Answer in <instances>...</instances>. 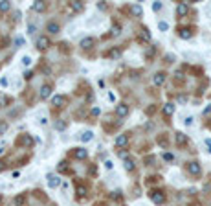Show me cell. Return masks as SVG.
<instances>
[{"label":"cell","mask_w":211,"mask_h":206,"mask_svg":"<svg viewBox=\"0 0 211 206\" xmlns=\"http://www.w3.org/2000/svg\"><path fill=\"white\" fill-rule=\"evenodd\" d=\"M50 46H51V42H50L48 37L40 35V37L37 39V48H39V50H46V48H50Z\"/></svg>","instance_id":"cell-1"},{"label":"cell","mask_w":211,"mask_h":206,"mask_svg":"<svg viewBox=\"0 0 211 206\" xmlns=\"http://www.w3.org/2000/svg\"><path fill=\"white\" fill-rule=\"evenodd\" d=\"M127 114H129V105L119 103L118 107H116V116H118V118H125Z\"/></svg>","instance_id":"cell-2"},{"label":"cell","mask_w":211,"mask_h":206,"mask_svg":"<svg viewBox=\"0 0 211 206\" xmlns=\"http://www.w3.org/2000/svg\"><path fill=\"white\" fill-rule=\"evenodd\" d=\"M151 199H152V202H156V204H163V202H165V195H163L162 191H151Z\"/></svg>","instance_id":"cell-3"},{"label":"cell","mask_w":211,"mask_h":206,"mask_svg":"<svg viewBox=\"0 0 211 206\" xmlns=\"http://www.w3.org/2000/svg\"><path fill=\"white\" fill-rule=\"evenodd\" d=\"M187 171L191 173V175H200V171H202V168H200L198 162H189L187 164Z\"/></svg>","instance_id":"cell-4"},{"label":"cell","mask_w":211,"mask_h":206,"mask_svg":"<svg viewBox=\"0 0 211 206\" xmlns=\"http://www.w3.org/2000/svg\"><path fill=\"white\" fill-rule=\"evenodd\" d=\"M94 44H96V39H94V37H84V39L81 41V48H83V50H90Z\"/></svg>","instance_id":"cell-5"},{"label":"cell","mask_w":211,"mask_h":206,"mask_svg":"<svg viewBox=\"0 0 211 206\" xmlns=\"http://www.w3.org/2000/svg\"><path fill=\"white\" fill-rule=\"evenodd\" d=\"M187 11H189V6H187V2H180L176 6V15L178 17H184V15H187Z\"/></svg>","instance_id":"cell-6"},{"label":"cell","mask_w":211,"mask_h":206,"mask_svg":"<svg viewBox=\"0 0 211 206\" xmlns=\"http://www.w3.org/2000/svg\"><path fill=\"white\" fill-rule=\"evenodd\" d=\"M51 103H53L55 107H64V105H66V97L61 96V94H57V96L51 97Z\"/></svg>","instance_id":"cell-7"},{"label":"cell","mask_w":211,"mask_h":206,"mask_svg":"<svg viewBox=\"0 0 211 206\" xmlns=\"http://www.w3.org/2000/svg\"><path fill=\"white\" fill-rule=\"evenodd\" d=\"M70 9H72L73 13H79V11H83V9H84V4L79 2V0H73V2H70Z\"/></svg>","instance_id":"cell-8"},{"label":"cell","mask_w":211,"mask_h":206,"mask_svg":"<svg viewBox=\"0 0 211 206\" xmlns=\"http://www.w3.org/2000/svg\"><path fill=\"white\" fill-rule=\"evenodd\" d=\"M178 35H180V39H191L193 31H191V28H180L178 30Z\"/></svg>","instance_id":"cell-9"},{"label":"cell","mask_w":211,"mask_h":206,"mask_svg":"<svg viewBox=\"0 0 211 206\" xmlns=\"http://www.w3.org/2000/svg\"><path fill=\"white\" fill-rule=\"evenodd\" d=\"M114 144L118 145V147H123V145H127V144H129V136H127V134H119L118 138L114 140Z\"/></svg>","instance_id":"cell-10"},{"label":"cell","mask_w":211,"mask_h":206,"mask_svg":"<svg viewBox=\"0 0 211 206\" xmlns=\"http://www.w3.org/2000/svg\"><path fill=\"white\" fill-rule=\"evenodd\" d=\"M59 184H61V179L57 175H48V186L50 188H57Z\"/></svg>","instance_id":"cell-11"},{"label":"cell","mask_w":211,"mask_h":206,"mask_svg":"<svg viewBox=\"0 0 211 206\" xmlns=\"http://www.w3.org/2000/svg\"><path fill=\"white\" fill-rule=\"evenodd\" d=\"M152 81H154V85H156V86L163 85V81H165V74H163V72H158V74H154Z\"/></svg>","instance_id":"cell-12"},{"label":"cell","mask_w":211,"mask_h":206,"mask_svg":"<svg viewBox=\"0 0 211 206\" xmlns=\"http://www.w3.org/2000/svg\"><path fill=\"white\" fill-rule=\"evenodd\" d=\"M130 13H132L134 17H141V15H143V7L138 6V4H134V6H130Z\"/></svg>","instance_id":"cell-13"},{"label":"cell","mask_w":211,"mask_h":206,"mask_svg":"<svg viewBox=\"0 0 211 206\" xmlns=\"http://www.w3.org/2000/svg\"><path fill=\"white\" fill-rule=\"evenodd\" d=\"M174 140H176V144H178V145H185V144H187V136H185L184 133H176Z\"/></svg>","instance_id":"cell-14"},{"label":"cell","mask_w":211,"mask_h":206,"mask_svg":"<svg viewBox=\"0 0 211 206\" xmlns=\"http://www.w3.org/2000/svg\"><path fill=\"white\" fill-rule=\"evenodd\" d=\"M50 94H51V86L50 85H44L40 89V97H42V100H46V97H50Z\"/></svg>","instance_id":"cell-15"},{"label":"cell","mask_w":211,"mask_h":206,"mask_svg":"<svg viewBox=\"0 0 211 206\" xmlns=\"http://www.w3.org/2000/svg\"><path fill=\"white\" fill-rule=\"evenodd\" d=\"M173 112H174V105H173V103H165V105H163V114H165V116H171Z\"/></svg>","instance_id":"cell-16"},{"label":"cell","mask_w":211,"mask_h":206,"mask_svg":"<svg viewBox=\"0 0 211 206\" xmlns=\"http://www.w3.org/2000/svg\"><path fill=\"white\" fill-rule=\"evenodd\" d=\"M73 155H75V158H79V160H83V158H86V149H83V147H79V149H75V153H73Z\"/></svg>","instance_id":"cell-17"},{"label":"cell","mask_w":211,"mask_h":206,"mask_svg":"<svg viewBox=\"0 0 211 206\" xmlns=\"http://www.w3.org/2000/svg\"><path fill=\"white\" fill-rule=\"evenodd\" d=\"M46 30L50 31V33H59V30H61V28H59L57 22H50V24L46 26Z\"/></svg>","instance_id":"cell-18"},{"label":"cell","mask_w":211,"mask_h":206,"mask_svg":"<svg viewBox=\"0 0 211 206\" xmlns=\"http://www.w3.org/2000/svg\"><path fill=\"white\" fill-rule=\"evenodd\" d=\"M20 142H22L24 145H28V147H31V145H33V138H31L29 134H24L22 138H20Z\"/></svg>","instance_id":"cell-19"},{"label":"cell","mask_w":211,"mask_h":206,"mask_svg":"<svg viewBox=\"0 0 211 206\" xmlns=\"http://www.w3.org/2000/svg\"><path fill=\"white\" fill-rule=\"evenodd\" d=\"M92 136H94V134H92V131H84V133H83L79 138L83 140V142H90V140H92Z\"/></svg>","instance_id":"cell-20"},{"label":"cell","mask_w":211,"mask_h":206,"mask_svg":"<svg viewBox=\"0 0 211 206\" xmlns=\"http://www.w3.org/2000/svg\"><path fill=\"white\" fill-rule=\"evenodd\" d=\"M33 9H35V11H44L46 4L44 2H33Z\"/></svg>","instance_id":"cell-21"},{"label":"cell","mask_w":211,"mask_h":206,"mask_svg":"<svg viewBox=\"0 0 211 206\" xmlns=\"http://www.w3.org/2000/svg\"><path fill=\"white\" fill-rule=\"evenodd\" d=\"M125 169H127V171H132V169H134V160L127 158V160H125Z\"/></svg>","instance_id":"cell-22"},{"label":"cell","mask_w":211,"mask_h":206,"mask_svg":"<svg viewBox=\"0 0 211 206\" xmlns=\"http://www.w3.org/2000/svg\"><path fill=\"white\" fill-rule=\"evenodd\" d=\"M55 129H57V131H64V129H66V122H62V120L55 122Z\"/></svg>","instance_id":"cell-23"},{"label":"cell","mask_w":211,"mask_h":206,"mask_svg":"<svg viewBox=\"0 0 211 206\" xmlns=\"http://www.w3.org/2000/svg\"><path fill=\"white\" fill-rule=\"evenodd\" d=\"M119 55H121V52H119L118 48H116V50H110V52H108V57H112V59H118Z\"/></svg>","instance_id":"cell-24"},{"label":"cell","mask_w":211,"mask_h":206,"mask_svg":"<svg viewBox=\"0 0 211 206\" xmlns=\"http://www.w3.org/2000/svg\"><path fill=\"white\" fill-rule=\"evenodd\" d=\"M140 37H141V41H147V42H149V41H151V33H149V30H143Z\"/></svg>","instance_id":"cell-25"},{"label":"cell","mask_w":211,"mask_h":206,"mask_svg":"<svg viewBox=\"0 0 211 206\" xmlns=\"http://www.w3.org/2000/svg\"><path fill=\"white\" fill-rule=\"evenodd\" d=\"M24 201H26V195H18V197L15 199V204H17V206H22Z\"/></svg>","instance_id":"cell-26"},{"label":"cell","mask_w":211,"mask_h":206,"mask_svg":"<svg viewBox=\"0 0 211 206\" xmlns=\"http://www.w3.org/2000/svg\"><path fill=\"white\" fill-rule=\"evenodd\" d=\"M9 7H11V4L6 2V0H4V2H0V11H7Z\"/></svg>","instance_id":"cell-27"},{"label":"cell","mask_w":211,"mask_h":206,"mask_svg":"<svg viewBox=\"0 0 211 206\" xmlns=\"http://www.w3.org/2000/svg\"><path fill=\"white\" fill-rule=\"evenodd\" d=\"M9 103V97L7 96H2V94H0V107H6Z\"/></svg>","instance_id":"cell-28"},{"label":"cell","mask_w":211,"mask_h":206,"mask_svg":"<svg viewBox=\"0 0 211 206\" xmlns=\"http://www.w3.org/2000/svg\"><path fill=\"white\" fill-rule=\"evenodd\" d=\"M119 30H121V28H119V24H114L110 33H112V35H119Z\"/></svg>","instance_id":"cell-29"},{"label":"cell","mask_w":211,"mask_h":206,"mask_svg":"<svg viewBox=\"0 0 211 206\" xmlns=\"http://www.w3.org/2000/svg\"><path fill=\"white\" fill-rule=\"evenodd\" d=\"M7 131V123L6 122H0V134H4Z\"/></svg>","instance_id":"cell-30"},{"label":"cell","mask_w":211,"mask_h":206,"mask_svg":"<svg viewBox=\"0 0 211 206\" xmlns=\"http://www.w3.org/2000/svg\"><path fill=\"white\" fill-rule=\"evenodd\" d=\"M158 28H160L162 31H165V30L169 28V24H167V22H163V20H160V22H158Z\"/></svg>","instance_id":"cell-31"},{"label":"cell","mask_w":211,"mask_h":206,"mask_svg":"<svg viewBox=\"0 0 211 206\" xmlns=\"http://www.w3.org/2000/svg\"><path fill=\"white\" fill-rule=\"evenodd\" d=\"M84 193H86V188H83V186H77V195H79V197H83Z\"/></svg>","instance_id":"cell-32"},{"label":"cell","mask_w":211,"mask_h":206,"mask_svg":"<svg viewBox=\"0 0 211 206\" xmlns=\"http://www.w3.org/2000/svg\"><path fill=\"white\" fill-rule=\"evenodd\" d=\"M66 168H68V166H66V162L62 160L61 164H59V168H57V169H59V171H66Z\"/></svg>","instance_id":"cell-33"},{"label":"cell","mask_w":211,"mask_h":206,"mask_svg":"<svg viewBox=\"0 0 211 206\" xmlns=\"http://www.w3.org/2000/svg\"><path fill=\"white\" fill-rule=\"evenodd\" d=\"M22 64H24V66H29V64H31V59L26 55V57H22Z\"/></svg>","instance_id":"cell-34"},{"label":"cell","mask_w":211,"mask_h":206,"mask_svg":"<svg viewBox=\"0 0 211 206\" xmlns=\"http://www.w3.org/2000/svg\"><path fill=\"white\" fill-rule=\"evenodd\" d=\"M152 9H154V11H160V9H162V4H160V2H154V4H152Z\"/></svg>","instance_id":"cell-35"},{"label":"cell","mask_w":211,"mask_h":206,"mask_svg":"<svg viewBox=\"0 0 211 206\" xmlns=\"http://www.w3.org/2000/svg\"><path fill=\"white\" fill-rule=\"evenodd\" d=\"M173 158H174V157H173L171 153H165V155H163V160H167V162H171Z\"/></svg>","instance_id":"cell-36"},{"label":"cell","mask_w":211,"mask_h":206,"mask_svg":"<svg viewBox=\"0 0 211 206\" xmlns=\"http://www.w3.org/2000/svg\"><path fill=\"white\" fill-rule=\"evenodd\" d=\"M24 78H26V79H31V78H33V72H26Z\"/></svg>","instance_id":"cell-37"},{"label":"cell","mask_w":211,"mask_h":206,"mask_svg":"<svg viewBox=\"0 0 211 206\" xmlns=\"http://www.w3.org/2000/svg\"><path fill=\"white\" fill-rule=\"evenodd\" d=\"M178 101H180V103H185L187 97H185V96H178Z\"/></svg>","instance_id":"cell-38"},{"label":"cell","mask_w":211,"mask_h":206,"mask_svg":"<svg viewBox=\"0 0 211 206\" xmlns=\"http://www.w3.org/2000/svg\"><path fill=\"white\" fill-rule=\"evenodd\" d=\"M185 125H193V118H185Z\"/></svg>","instance_id":"cell-39"},{"label":"cell","mask_w":211,"mask_h":206,"mask_svg":"<svg viewBox=\"0 0 211 206\" xmlns=\"http://www.w3.org/2000/svg\"><path fill=\"white\" fill-rule=\"evenodd\" d=\"M112 197L114 199H121V195H119V191H116V193H112Z\"/></svg>","instance_id":"cell-40"},{"label":"cell","mask_w":211,"mask_h":206,"mask_svg":"<svg viewBox=\"0 0 211 206\" xmlns=\"http://www.w3.org/2000/svg\"><path fill=\"white\" fill-rule=\"evenodd\" d=\"M105 7H107V4H105V2H101V4H97V9H105Z\"/></svg>","instance_id":"cell-41"},{"label":"cell","mask_w":211,"mask_h":206,"mask_svg":"<svg viewBox=\"0 0 211 206\" xmlns=\"http://www.w3.org/2000/svg\"><path fill=\"white\" fill-rule=\"evenodd\" d=\"M105 166H107V169H112V162L108 160V162H105Z\"/></svg>","instance_id":"cell-42"},{"label":"cell","mask_w":211,"mask_h":206,"mask_svg":"<svg viewBox=\"0 0 211 206\" xmlns=\"http://www.w3.org/2000/svg\"><path fill=\"white\" fill-rule=\"evenodd\" d=\"M99 114V109H92V116H97Z\"/></svg>","instance_id":"cell-43"},{"label":"cell","mask_w":211,"mask_h":206,"mask_svg":"<svg viewBox=\"0 0 211 206\" xmlns=\"http://www.w3.org/2000/svg\"><path fill=\"white\" fill-rule=\"evenodd\" d=\"M4 168H6V162H4V160H0V171H2Z\"/></svg>","instance_id":"cell-44"},{"label":"cell","mask_w":211,"mask_h":206,"mask_svg":"<svg viewBox=\"0 0 211 206\" xmlns=\"http://www.w3.org/2000/svg\"><path fill=\"white\" fill-rule=\"evenodd\" d=\"M206 144H207V147H211V140H209V138L206 140Z\"/></svg>","instance_id":"cell-45"},{"label":"cell","mask_w":211,"mask_h":206,"mask_svg":"<svg viewBox=\"0 0 211 206\" xmlns=\"http://www.w3.org/2000/svg\"><path fill=\"white\" fill-rule=\"evenodd\" d=\"M0 202H2V195H0Z\"/></svg>","instance_id":"cell-46"},{"label":"cell","mask_w":211,"mask_h":206,"mask_svg":"<svg viewBox=\"0 0 211 206\" xmlns=\"http://www.w3.org/2000/svg\"><path fill=\"white\" fill-rule=\"evenodd\" d=\"M196 206H198V204H196Z\"/></svg>","instance_id":"cell-47"}]
</instances>
